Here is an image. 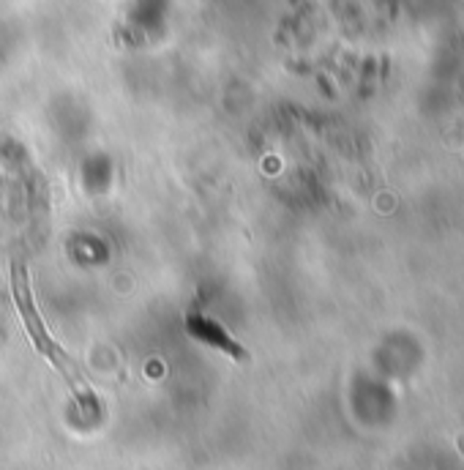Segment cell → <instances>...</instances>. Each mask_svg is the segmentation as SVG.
<instances>
[{
  "label": "cell",
  "instance_id": "obj_2",
  "mask_svg": "<svg viewBox=\"0 0 464 470\" xmlns=\"http://www.w3.org/2000/svg\"><path fill=\"white\" fill-rule=\"evenodd\" d=\"M189 331L197 336V339H202V342H210V344H216V348H222L224 353H230V356H235V358H243L246 353L238 348V344L216 326V323H210V320H202V318H192L189 320Z\"/></svg>",
  "mask_w": 464,
  "mask_h": 470
},
{
  "label": "cell",
  "instance_id": "obj_1",
  "mask_svg": "<svg viewBox=\"0 0 464 470\" xmlns=\"http://www.w3.org/2000/svg\"><path fill=\"white\" fill-rule=\"evenodd\" d=\"M14 298H17V309H19L22 323H25L30 339H34V344H36V351H39L42 356H47L60 372L66 374L69 383L74 386L77 394H82L72 361H69L64 353H60V348L52 342V336L47 334V328L42 326V318H39V312H36V306H34V298H30V290H27V276H25V271H22L19 266H14Z\"/></svg>",
  "mask_w": 464,
  "mask_h": 470
}]
</instances>
